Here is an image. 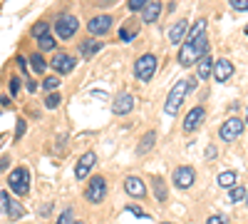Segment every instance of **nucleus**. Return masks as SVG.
I'll use <instances>...</instances> for the list:
<instances>
[{"instance_id":"6ab92c4d","label":"nucleus","mask_w":248,"mask_h":224,"mask_svg":"<svg viewBox=\"0 0 248 224\" xmlns=\"http://www.w3.org/2000/svg\"><path fill=\"white\" fill-rule=\"evenodd\" d=\"M154 142H156V132H147L141 139H139V145H137V155H147L152 147H154Z\"/></svg>"},{"instance_id":"72a5a7b5","label":"nucleus","mask_w":248,"mask_h":224,"mask_svg":"<svg viewBox=\"0 0 248 224\" xmlns=\"http://www.w3.org/2000/svg\"><path fill=\"white\" fill-rule=\"evenodd\" d=\"M57 85H60L57 77H45V80H43V87H45V90H57Z\"/></svg>"},{"instance_id":"cd10ccee","label":"nucleus","mask_w":248,"mask_h":224,"mask_svg":"<svg viewBox=\"0 0 248 224\" xmlns=\"http://www.w3.org/2000/svg\"><path fill=\"white\" fill-rule=\"evenodd\" d=\"M246 192L248 190H243V187H231L229 197H231V202H241V199H246Z\"/></svg>"},{"instance_id":"f8f14e48","label":"nucleus","mask_w":248,"mask_h":224,"mask_svg":"<svg viewBox=\"0 0 248 224\" xmlns=\"http://www.w3.org/2000/svg\"><path fill=\"white\" fill-rule=\"evenodd\" d=\"M203 117H206V110L199 105V107H194V110H189V115L184 117V132H194V130H199L201 127V122H203Z\"/></svg>"},{"instance_id":"4c0bfd02","label":"nucleus","mask_w":248,"mask_h":224,"mask_svg":"<svg viewBox=\"0 0 248 224\" xmlns=\"http://www.w3.org/2000/svg\"><path fill=\"white\" fill-rule=\"evenodd\" d=\"M17 90H20V80L13 77V80H10V95H17Z\"/></svg>"},{"instance_id":"4468645a","label":"nucleus","mask_w":248,"mask_h":224,"mask_svg":"<svg viewBox=\"0 0 248 224\" xmlns=\"http://www.w3.org/2000/svg\"><path fill=\"white\" fill-rule=\"evenodd\" d=\"M124 190H127V194L134 197V199H141L144 194H147V185H144L139 177H127L124 179Z\"/></svg>"},{"instance_id":"5701e85b","label":"nucleus","mask_w":248,"mask_h":224,"mask_svg":"<svg viewBox=\"0 0 248 224\" xmlns=\"http://www.w3.org/2000/svg\"><path fill=\"white\" fill-rule=\"evenodd\" d=\"M23 214H25V207L20 205L17 199H13V197H10V205H8V217H10V219H20Z\"/></svg>"},{"instance_id":"c85d7f7f","label":"nucleus","mask_w":248,"mask_h":224,"mask_svg":"<svg viewBox=\"0 0 248 224\" xmlns=\"http://www.w3.org/2000/svg\"><path fill=\"white\" fill-rule=\"evenodd\" d=\"M134 35H137V28L124 25V28H122V33H119V40H124V43H127V40H134Z\"/></svg>"},{"instance_id":"dca6fc26","label":"nucleus","mask_w":248,"mask_h":224,"mask_svg":"<svg viewBox=\"0 0 248 224\" xmlns=\"http://www.w3.org/2000/svg\"><path fill=\"white\" fill-rule=\"evenodd\" d=\"M141 10H144V13H141V20H144V23H156L159 15H161V5L156 3V0H149V3L144 5Z\"/></svg>"},{"instance_id":"423d86ee","label":"nucleus","mask_w":248,"mask_h":224,"mask_svg":"<svg viewBox=\"0 0 248 224\" xmlns=\"http://www.w3.org/2000/svg\"><path fill=\"white\" fill-rule=\"evenodd\" d=\"M105 197H107V182H105V177H99V174L90 177V185L85 190V199L92 202V205H99Z\"/></svg>"},{"instance_id":"412c9836","label":"nucleus","mask_w":248,"mask_h":224,"mask_svg":"<svg viewBox=\"0 0 248 224\" xmlns=\"http://www.w3.org/2000/svg\"><path fill=\"white\" fill-rule=\"evenodd\" d=\"M201 35H206V20H196V23L191 25V30L186 33V43H191V40H196Z\"/></svg>"},{"instance_id":"4be33fe9","label":"nucleus","mask_w":248,"mask_h":224,"mask_svg":"<svg viewBox=\"0 0 248 224\" xmlns=\"http://www.w3.org/2000/svg\"><path fill=\"white\" fill-rule=\"evenodd\" d=\"M152 185H154L156 199H159V202H167V187H164V179H161L159 174H154V177H152Z\"/></svg>"},{"instance_id":"ea45409f","label":"nucleus","mask_w":248,"mask_h":224,"mask_svg":"<svg viewBox=\"0 0 248 224\" xmlns=\"http://www.w3.org/2000/svg\"><path fill=\"white\" fill-rule=\"evenodd\" d=\"M8 167H10V157H3V159H0V174H3Z\"/></svg>"},{"instance_id":"7c9ffc66","label":"nucleus","mask_w":248,"mask_h":224,"mask_svg":"<svg viewBox=\"0 0 248 224\" xmlns=\"http://www.w3.org/2000/svg\"><path fill=\"white\" fill-rule=\"evenodd\" d=\"M206 224H229V214H211Z\"/></svg>"},{"instance_id":"de8ad7c7","label":"nucleus","mask_w":248,"mask_h":224,"mask_svg":"<svg viewBox=\"0 0 248 224\" xmlns=\"http://www.w3.org/2000/svg\"><path fill=\"white\" fill-rule=\"evenodd\" d=\"M75 224H82V222H75Z\"/></svg>"},{"instance_id":"bb28decb","label":"nucleus","mask_w":248,"mask_h":224,"mask_svg":"<svg viewBox=\"0 0 248 224\" xmlns=\"http://www.w3.org/2000/svg\"><path fill=\"white\" fill-rule=\"evenodd\" d=\"M30 63H32L35 72H45V60H43V55H40V52H32L30 55Z\"/></svg>"},{"instance_id":"20e7f679","label":"nucleus","mask_w":248,"mask_h":224,"mask_svg":"<svg viewBox=\"0 0 248 224\" xmlns=\"http://www.w3.org/2000/svg\"><path fill=\"white\" fill-rule=\"evenodd\" d=\"M79 28V20L72 15V13H60L57 20H55V33L60 40H70Z\"/></svg>"},{"instance_id":"aec40b11","label":"nucleus","mask_w":248,"mask_h":224,"mask_svg":"<svg viewBox=\"0 0 248 224\" xmlns=\"http://www.w3.org/2000/svg\"><path fill=\"white\" fill-rule=\"evenodd\" d=\"M99 50H102L99 40H85V43L79 45V55H82V57H92V55L99 52Z\"/></svg>"},{"instance_id":"f3484780","label":"nucleus","mask_w":248,"mask_h":224,"mask_svg":"<svg viewBox=\"0 0 248 224\" xmlns=\"http://www.w3.org/2000/svg\"><path fill=\"white\" fill-rule=\"evenodd\" d=\"M209 75H214V60H211V55H209V52H206V55L199 60L196 77H199V80H209Z\"/></svg>"},{"instance_id":"a18cd8bd","label":"nucleus","mask_w":248,"mask_h":224,"mask_svg":"<svg viewBox=\"0 0 248 224\" xmlns=\"http://www.w3.org/2000/svg\"><path fill=\"white\" fill-rule=\"evenodd\" d=\"M164 224H171V222H164Z\"/></svg>"},{"instance_id":"e433bc0d","label":"nucleus","mask_w":248,"mask_h":224,"mask_svg":"<svg viewBox=\"0 0 248 224\" xmlns=\"http://www.w3.org/2000/svg\"><path fill=\"white\" fill-rule=\"evenodd\" d=\"M127 212H132V214H134V217H139V219H144V217H147V212H144L141 207H129Z\"/></svg>"},{"instance_id":"c9c22d12","label":"nucleus","mask_w":248,"mask_h":224,"mask_svg":"<svg viewBox=\"0 0 248 224\" xmlns=\"http://www.w3.org/2000/svg\"><path fill=\"white\" fill-rule=\"evenodd\" d=\"M233 10H248V0H231Z\"/></svg>"},{"instance_id":"a211bd4d","label":"nucleus","mask_w":248,"mask_h":224,"mask_svg":"<svg viewBox=\"0 0 248 224\" xmlns=\"http://www.w3.org/2000/svg\"><path fill=\"white\" fill-rule=\"evenodd\" d=\"M186 30H189V23H186V20H179V23L169 30V43H181L184 40V35H186Z\"/></svg>"},{"instance_id":"393cba45","label":"nucleus","mask_w":248,"mask_h":224,"mask_svg":"<svg viewBox=\"0 0 248 224\" xmlns=\"http://www.w3.org/2000/svg\"><path fill=\"white\" fill-rule=\"evenodd\" d=\"M50 33V23H45V20H40V23H35L32 28H30V35L37 40V37H43V35H47Z\"/></svg>"},{"instance_id":"f704fd0d","label":"nucleus","mask_w":248,"mask_h":224,"mask_svg":"<svg viewBox=\"0 0 248 224\" xmlns=\"http://www.w3.org/2000/svg\"><path fill=\"white\" fill-rule=\"evenodd\" d=\"M147 3H149V0H129V10H132V13H137V10H141Z\"/></svg>"},{"instance_id":"f03ea898","label":"nucleus","mask_w":248,"mask_h":224,"mask_svg":"<svg viewBox=\"0 0 248 224\" xmlns=\"http://www.w3.org/2000/svg\"><path fill=\"white\" fill-rule=\"evenodd\" d=\"M156 65H159V60L152 52L137 57V63H134V77L139 80V83H149V80L154 77V72H156Z\"/></svg>"},{"instance_id":"7ed1b4c3","label":"nucleus","mask_w":248,"mask_h":224,"mask_svg":"<svg viewBox=\"0 0 248 224\" xmlns=\"http://www.w3.org/2000/svg\"><path fill=\"white\" fill-rule=\"evenodd\" d=\"M186 92H189V83H186V80H179V83H176V85H174V87L169 90L167 105H164V112H167L169 117L179 115V107H181V103H184Z\"/></svg>"},{"instance_id":"c03bdc74","label":"nucleus","mask_w":248,"mask_h":224,"mask_svg":"<svg viewBox=\"0 0 248 224\" xmlns=\"http://www.w3.org/2000/svg\"><path fill=\"white\" fill-rule=\"evenodd\" d=\"M246 35H248V25H246Z\"/></svg>"},{"instance_id":"1a4fd4ad","label":"nucleus","mask_w":248,"mask_h":224,"mask_svg":"<svg viewBox=\"0 0 248 224\" xmlns=\"http://www.w3.org/2000/svg\"><path fill=\"white\" fill-rule=\"evenodd\" d=\"M75 65H77V60L72 55H67V52H57L52 57V70L60 72V75H70L75 70Z\"/></svg>"},{"instance_id":"2f4dec72","label":"nucleus","mask_w":248,"mask_h":224,"mask_svg":"<svg viewBox=\"0 0 248 224\" xmlns=\"http://www.w3.org/2000/svg\"><path fill=\"white\" fill-rule=\"evenodd\" d=\"M8 205H10V194L0 190V212L3 214H8Z\"/></svg>"},{"instance_id":"2eb2a0df","label":"nucleus","mask_w":248,"mask_h":224,"mask_svg":"<svg viewBox=\"0 0 248 224\" xmlns=\"http://www.w3.org/2000/svg\"><path fill=\"white\" fill-rule=\"evenodd\" d=\"M233 75V65L229 63V60H216V63H214V77L218 80V83H226V80H229Z\"/></svg>"},{"instance_id":"a19ab883","label":"nucleus","mask_w":248,"mask_h":224,"mask_svg":"<svg viewBox=\"0 0 248 224\" xmlns=\"http://www.w3.org/2000/svg\"><path fill=\"white\" fill-rule=\"evenodd\" d=\"M216 147H206V159H216Z\"/></svg>"},{"instance_id":"79ce46f5","label":"nucleus","mask_w":248,"mask_h":224,"mask_svg":"<svg viewBox=\"0 0 248 224\" xmlns=\"http://www.w3.org/2000/svg\"><path fill=\"white\" fill-rule=\"evenodd\" d=\"M35 90H37V85L32 83V80H28V92H35Z\"/></svg>"},{"instance_id":"473e14b6","label":"nucleus","mask_w":248,"mask_h":224,"mask_svg":"<svg viewBox=\"0 0 248 224\" xmlns=\"http://www.w3.org/2000/svg\"><path fill=\"white\" fill-rule=\"evenodd\" d=\"M57 224H75V219H72V209H65L60 214V219H57Z\"/></svg>"},{"instance_id":"a878e982","label":"nucleus","mask_w":248,"mask_h":224,"mask_svg":"<svg viewBox=\"0 0 248 224\" xmlns=\"http://www.w3.org/2000/svg\"><path fill=\"white\" fill-rule=\"evenodd\" d=\"M37 45H40V50H43V52L55 50V37L47 33V35H43V37H37Z\"/></svg>"},{"instance_id":"49530a36","label":"nucleus","mask_w":248,"mask_h":224,"mask_svg":"<svg viewBox=\"0 0 248 224\" xmlns=\"http://www.w3.org/2000/svg\"><path fill=\"white\" fill-rule=\"evenodd\" d=\"M246 202H248V194H246Z\"/></svg>"},{"instance_id":"ddd939ff","label":"nucleus","mask_w":248,"mask_h":224,"mask_svg":"<svg viewBox=\"0 0 248 224\" xmlns=\"http://www.w3.org/2000/svg\"><path fill=\"white\" fill-rule=\"evenodd\" d=\"M112 110H114V115H129V112L134 110V97H132V92H119V95L114 97Z\"/></svg>"},{"instance_id":"c756f323","label":"nucleus","mask_w":248,"mask_h":224,"mask_svg":"<svg viewBox=\"0 0 248 224\" xmlns=\"http://www.w3.org/2000/svg\"><path fill=\"white\" fill-rule=\"evenodd\" d=\"M60 105V92H50L47 97H45V107L47 110H55Z\"/></svg>"},{"instance_id":"37998d69","label":"nucleus","mask_w":248,"mask_h":224,"mask_svg":"<svg viewBox=\"0 0 248 224\" xmlns=\"http://www.w3.org/2000/svg\"><path fill=\"white\" fill-rule=\"evenodd\" d=\"M243 122H246V125H248V112H246V120H243Z\"/></svg>"},{"instance_id":"39448f33","label":"nucleus","mask_w":248,"mask_h":224,"mask_svg":"<svg viewBox=\"0 0 248 224\" xmlns=\"http://www.w3.org/2000/svg\"><path fill=\"white\" fill-rule=\"evenodd\" d=\"M8 185H10V192L17 194V197H25L30 194V172L25 167H17L10 172V179H8Z\"/></svg>"},{"instance_id":"9b49d317","label":"nucleus","mask_w":248,"mask_h":224,"mask_svg":"<svg viewBox=\"0 0 248 224\" xmlns=\"http://www.w3.org/2000/svg\"><path fill=\"white\" fill-rule=\"evenodd\" d=\"M194 179H196V172L191 167H176L174 170V185L179 190H189L194 185Z\"/></svg>"},{"instance_id":"0eeeda50","label":"nucleus","mask_w":248,"mask_h":224,"mask_svg":"<svg viewBox=\"0 0 248 224\" xmlns=\"http://www.w3.org/2000/svg\"><path fill=\"white\" fill-rule=\"evenodd\" d=\"M243 127H246V122H243V120H238V117H231L229 122H223V125H221V130H218V137H221L223 142H233V139H238V137H241Z\"/></svg>"},{"instance_id":"f257e3e1","label":"nucleus","mask_w":248,"mask_h":224,"mask_svg":"<svg viewBox=\"0 0 248 224\" xmlns=\"http://www.w3.org/2000/svg\"><path fill=\"white\" fill-rule=\"evenodd\" d=\"M206 52H209V37H206V35L191 40V43H184L181 45V52H179V65L189 68V65L199 63Z\"/></svg>"},{"instance_id":"9d476101","label":"nucleus","mask_w":248,"mask_h":224,"mask_svg":"<svg viewBox=\"0 0 248 224\" xmlns=\"http://www.w3.org/2000/svg\"><path fill=\"white\" fill-rule=\"evenodd\" d=\"M94 165H97V155H94V152H85V155L79 157L77 167H75V177H77V179H87Z\"/></svg>"},{"instance_id":"6e6552de","label":"nucleus","mask_w":248,"mask_h":224,"mask_svg":"<svg viewBox=\"0 0 248 224\" xmlns=\"http://www.w3.org/2000/svg\"><path fill=\"white\" fill-rule=\"evenodd\" d=\"M109 28H112V15H94L90 23H87V30H90V35H94V37L107 35Z\"/></svg>"},{"instance_id":"b1692460","label":"nucleus","mask_w":248,"mask_h":224,"mask_svg":"<svg viewBox=\"0 0 248 224\" xmlns=\"http://www.w3.org/2000/svg\"><path fill=\"white\" fill-rule=\"evenodd\" d=\"M218 185H221L223 190L236 187V172H221V174H218Z\"/></svg>"},{"instance_id":"58836bf2","label":"nucleus","mask_w":248,"mask_h":224,"mask_svg":"<svg viewBox=\"0 0 248 224\" xmlns=\"http://www.w3.org/2000/svg\"><path fill=\"white\" fill-rule=\"evenodd\" d=\"M17 137H23L25 135V120H17V132H15Z\"/></svg>"}]
</instances>
